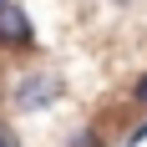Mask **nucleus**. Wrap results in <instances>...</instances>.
I'll return each mask as SVG.
<instances>
[{"label": "nucleus", "mask_w": 147, "mask_h": 147, "mask_svg": "<svg viewBox=\"0 0 147 147\" xmlns=\"http://www.w3.org/2000/svg\"><path fill=\"white\" fill-rule=\"evenodd\" d=\"M142 142H147V112H142L137 122H127V132H122L117 147H142Z\"/></svg>", "instance_id": "obj_4"}, {"label": "nucleus", "mask_w": 147, "mask_h": 147, "mask_svg": "<svg viewBox=\"0 0 147 147\" xmlns=\"http://www.w3.org/2000/svg\"><path fill=\"white\" fill-rule=\"evenodd\" d=\"M0 147H20V132H15L5 117H0Z\"/></svg>", "instance_id": "obj_6"}, {"label": "nucleus", "mask_w": 147, "mask_h": 147, "mask_svg": "<svg viewBox=\"0 0 147 147\" xmlns=\"http://www.w3.org/2000/svg\"><path fill=\"white\" fill-rule=\"evenodd\" d=\"M10 5H15V0H0V10H10Z\"/></svg>", "instance_id": "obj_7"}, {"label": "nucleus", "mask_w": 147, "mask_h": 147, "mask_svg": "<svg viewBox=\"0 0 147 147\" xmlns=\"http://www.w3.org/2000/svg\"><path fill=\"white\" fill-rule=\"evenodd\" d=\"M66 147H112L107 142V132H102V122H81L71 137H66Z\"/></svg>", "instance_id": "obj_3"}, {"label": "nucleus", "mask_w": 147, "mask_h": 147, "mask_svg": "<svg viewBox=\"0 0 147 147\" xmlns=\"http://www.w3.org/2000/svg\"><path fill=\"white\" fill-rule=\"evenodd\" d=\"M0 56H41V36H36V20L26 15V5L15 0L10 10H0Z\"/></svg>", "instance_id": "obj_2"}, {"label": "nucleus", "mask_w": 147, "mask_h": 147, "mask_svg": "<svg viewBox=\"0 0 147 147\" xmlns=\"http://www.w3.org/2000/svg\"><path fill=\"white\" fill-rule=\"evenodd\" d=\"M127 102H132V107H137V112H147V71H142V76H137L132 86H127Z\"/></svg>", "instance_id": "obj_5"}, {"label": "nucleus", "mask_w": 147, "mask_h": 147, "mask_svg": "<svg viewBox=\"0 0 147 147\" xmlns=\"http://www.w3.org/2000/svg\"><path fill=\"white\" fill-rule=\"evenodd\" d=\"M66 96V76L56 66H26L15 71V81H5V107H15L20 117H41Z\"/></svg>", "instance_id": "obj_1"}]
</instances>
